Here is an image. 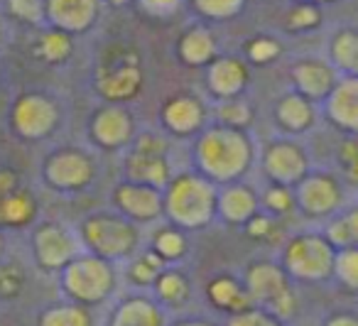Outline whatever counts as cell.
<instances>
[{"label":"cell","instance_id":"1","mask_svg":"<svg viewBox=\"0 0 358 326\" xmlns=\"http://www.w3.org/2000/svg\"><path fill=\"white\" fill-rule=\"evenodd\" d=\"M248 160V140L234 128L209 130L199 143V162L216 177H234L243 172Z\"/></svg>","mask_w":358,"mask_h":326},{"label":"cell","instance_id":"2","mask_svg":"<svg viewBox=\"0 0 358 326\" xmlns=\"http://www.w3.org/2000/svg\"><path fill=\"white\" fill-rule=\"evenodd\" d=\"M143 71L138 66V57L128 50H113L103 62L99 71V91L106 99L123 101L140 91Z\"/></svg>","mask_w":358,"mask_h":326},{"label":"cell","instance_id":"3","mask_svg":"<svg viewBox=\"0 0 358 326\" xmlns=\"http://www.w3.org/2000/svg\"><path fill=\"white\" fill-rule=\"evenodd\" d=\"M169 211L177 221L187 226H199L209 221L214 211V192L206 182L196 177H182L169 192Z\"/></svg>","mask_w":358,"mask_h":326},{"label":"cell","instance_id":"4","mask_svg":"<svg viewBox=\"0 0 358 326\" xmlns=\"http://www.w3.org/2000/svg\"><path fill=\"white\" fill-rule=\"evenodd\" d=\"M101 0H45V20L66 35L86 32L99 20Z\"/></svg>","mask_w":358,"mask_h":326},{"label":"cell","instance_id":"5","mask_svg":"<svg viewBox=\"0 0 358 326\" xmlns=\"http://www.w3.org/2000/svg\"><path fill=\"white\" fill-rule=\"evenodd\" d=\"M164 148L167 143L157 135H143L130 160V174L140 182L164 184L167 182V162H164Z\"/></svg>","mask_w":358,"mask_h":326},{"label":"cell","instance_id":"6","mask_svg":"<svg viewBox=\"0 0 358 326\" xmlns=\"http://www.w3.org/2000/svg\"><path fill=\"white\" fill-rule=\"evenodd\" d=\"M86 238L94 248L110 255L128 253L135 243V231L118 218H91L86 223Z\"/></svg>","mask_w":358,"mask_h":326},{"label":"cell","instance_id":"7","mask_svg":"<svg viewBox=\"0 0 358 326\" xmlns=\"http://www.w3.org/2000/svg\"><path fill=\"white\" fill-rule=\"evenodd\" d=\"M13 120H15V128L22 135L37 138V135H45L47 130H52L57 120V111L52 101H47L45 96H25V99L17 101Z\"/></svg>","mask_w":358,"mask_h":326},{"label":"cell","instance_id":"8","mask_svg":"<svg viewBox=\"0 0 358 326\" xmlns=\"http://www.w3.org/2000/svg\"><path fill=\"white\" fill-rule=\"evenodd\" d=\"M289 265L297 272H304V275H322L327 272L329 262H331V253H329V246L319 238H297V241L289 246Z\"/></svg>","mask_w":358,"mask_h":326},{"label":"cell","instance_id":"9","mask_svg":"<svg viewBox=\"0 0 358 326\" xmlns=\"http://www.w3.org/2000/svg\"><path fill=\"white\" fill-rule=\"evenodd\" d=\"M91 160L84 157L81 153H59L57 157L50 160V167H47V174L50 179L57 184V187H84L91 179Z\"/></svg>","mask_w":358,"mask_h":326},{"label":"cell","instance_id":"10","mask_svg":"<svg viewBox=\"0 0 358 326\" xmlns=\"http://www.w3.org/2000/svg\"><path fill=\"white\" fill-rule=\"evenodd\" d=\"M248 81V66L241 59L234 57H224V59H216L209 69V84L216 94L221 96H234Z\"/></svg>","mask_w":358,"mask_h":326},{"label":"cell","instance_id":"11","mask_svg":"<svg viewBox=\"0 0 358 326\" xmlns=\"http://www.w3.org/2000/svg\"><path fill=\"white\" fill-rule=\"evenodd\" d=\"M179 57L192 66H204L216 57V40L206 27L194 25L179 40Z\"/></svg>","mask_w":358,"mask_h":326},{"label":"cell","instance_id":"12","mask_svg":"<svg viewBox=\"0 0 358 326\" xmlns=\"http://www.w3.org/2000/svg\"><path fill=\"white\" fill-rule=\"evenodd\" d=\"M265 164H268V172L273 174L278 182H294V179H299L304 172L302 153L289 143H280V145H275V148H270L268 157H265Z\"/></svg>","mask_w":358,"mask_h":326},{"label":"cell","instance_id":"13","mask_svg":"<svg viewBox=\"0 0 358 326\" xmlns=\"http://www.w3.org/2000/svg\"><path fill=\"white\" fill-rule=\"evenodd\" d=\"M120 208H125L128 213L138 218H152L159 213L162 201H159L157 192L152 187H140V184H125L115 192Z\"/></svg>","mask_w":358,"mask_h":326},{"label":"cell","instance_id":"14","mask_svg":"<svg viewBox=\"0 0 358 326\" xmlns=\"http://www.w3.org/2000/svg\"><path fill=\"white\" fill-rule=\"evenodd\" d=\"M133 128V120L123 108H103L94 120V133L106 148H118L125 143Z\"/></svg>","mask_w":358,"mask_h":326},{"label":"cell","instance_id":"15","mask_svg":"<svg viewBox=\"0 0 358 326\" xmlns=\"http://www.w3.org/2000/svg\"><path fill=\"white\" fill-rule=\"evenodd\" d=\"M299 204L307 208L309 213H327L338 204V189L331 179L327 177H314L302 184L299 189Z\"/></svg>","mask_w":358,"mask_h":326},{"label":"cell","instance_id":"16","mask_svg":"<svg viewBox=\"0 0 358 326\" xmlns=\"http://www.w3.org/2000/svg\"><path fill=\"white\" fill-rule=\"evenodd\" d=\"M294 81L297 86L309 96H324L331 91L334 86V71L329 64L319 59H307V62H299L294 66Z\"/></svg>","mask_w":358,"mask_h":326},{"label":"cell","instance_id":"17","mask_svg":"<svg viewBox=\"0 0 358 326\" xmlns=\"http://www.w3.org/2000/svg\"><path fill=\"white\" fill-rule=\"evenodd\" d=\"M331 118L338 125L353 130L358 120V86L356 79H346L334 89L331 96Z\"/></svg>","mask_w":358,"mask_h":326},{"label":"cell","instance_id":"18","mask_svg":"<svg viewBox=\"0 0 358 326\" xmlns=\"http://www.w3.org/2000/svg\"><path fill=\"white\" fill-rule=\"evenodd\" d=\"M74 243H71L69 233H64L62 228H42L37 233V253L47 265H62L64 260H69Z\"/></svg>","mask_w":358,"mask_h":326},{"label":"cell","instance_id":"19","mask_svg":"<svg viewBox=\"0 0 358 326\" xmlns=\"http://www.w3.org/2000/svg\"><path fill=\"white\" fill-rule=\"evenodd\" d=\"M69 280L79 295H99L108 285V270L99 260H81L71 267Z\"/></svg>","mask_w":358,"mask_h":326},{"label":"cell","instance_id":"20","mask_svg":"<svg viewBox=\"0 0 358 326\" xmlns=\"http://www.w3.org/2000/svg\"><path fill=\"white\" fill-rule=\"evenodd\" d=\"M164 123L172 130L179 133H189L201 123V106L199 101L189 99V96H177L167 104L164 108Z\"/></svg>","mask_w":358,"mask_h":326},{"label":"cell","instance_id":"21","mask_svg":"<svg viewBox=\"0 0 358 326\" xmlns=\"http://www.w3.org/2000/svg\"><path fill=\"white\" fill-rule=\"evenodd\" d=\"M329 52H331V59L338 69L348 71V74L356 71V66H358V37L351 27H343V30H338L336 35L331 37V47H329Z\"/></svg>","mask_w":358,"mask_h":326},{"label":"cell","instance_id":"22","mask_svg":"<svg viewBox=\"0 0 358 326\" xmlns=\"http://www.w3.org/2000/svg\"><path fill=\"white\" fill-rule=\"evenodd\" d=\"M35 216V201L30 194L15 192L13 189L3 201H0V221L10 223V226H22Z\"/></svg>","mask_w":358,"mask_h":326},{"label":"cell","instance_id":"23","mask_svg":"<svg viewBox=\"0 0 358 326\" xmlns=\"http://www.w3.org/2000/svg\"><path fill=\"white\" fill-rule=\"evenodd\" d=\"M278 118L282 120L285 128L304 130V128H309L314 113H312V108H309V104L302 99V96H287V99L280 104Z\"/></svg>","mask_w":358,"mask_h":326},{"label":"cell","instance_id":"24","mask_svg":"<svg viewBox=\"0 0 358 326\" xmlns=\"http://www.w3.org/2000/svg\"><path fill=\"white\" fill-rule=\"evenodd\" d=\"M221 208L231 221H245L250 213L255 211V197L243 187H234L224 194L221 199Z\"/></svg>","mask_w":358,"mask_h":326},{"label":"cell","instance_id":"25","mask_svg":"<svg viewBox=\"0 0 358 326\" xmlns=\"http://www.w3.org/2000/svg\"><path fill=\"white\" fill-rule=\"evenodd\" d=\"M37 52H40L42 59L47 62H62L71 55V35L62 30H47L42 32L40 42H37Z\"/></svg>","mask_w":358,"mask_h":326},{"label":"cell","instance_id":"26","mask_svg":"<svg viewBox=\"0 0 358 326\" xmlns=\"http://www.w3.org/2000/svg\"><path fill=\"white\" fill-rule=\"evenodd\" d=\"M322 22V10L314 3L299 0L297 6L289 8V13L285 15V25L287 30H314Z\"/></svg>","mask_w":358,"mask_h":326},{"label":"cell","instance_id":"27","mask_svg":"<svg viewBox=\"0 0 358 326\" xmlns=\"http://www.w3.org/2000/svg\"><path fill=\"white\" fill-rule=\"evenodd\" d=\"M3 3L13 20L27 22V25L45 22V0H3Z\"/></svg>","mask_w":358,"mask_h":326},{"label":"cell","instance_id":"28","mask_svg":"<svg viewBox=\"0 0 358 326\" xmlns=\"http://www.w3.org/2000/svg\"><path fill=\"white\" fill-rule=\"evenodd\" d=\"M196 13H201L209 20H229L243 10L245 0H192Z\"/></svg>","mask_w":358,"mask_h":326},{"label":"cell","instance_id":"29","mask_svg":"<svg viewBox=\"0 0 358 326\" xmlns=\"http://www.w3.org/2000/svg\"><path fill=\"white\" fill-rule=\"evenodd\" d=\"M250 280H253L255 295L258 297H278L280 299V295L285 292L282 275L275 267H258V270H253Z\"/></svg>","mask_w":358,"mask_h":326},{"label":"cell","instance_id":"30","mask_svg":"<svg viewBox=\"0 0 358 326\" xmlns=\"http://www.w3.org/2000/svg\"><path fill=\"white\" fill-rule=\"evenodd\" d=\"M245 52H248L250 62H255V64H268L280 55V45L273 37H255V40L248 42Z\"/></svg>","mask_w":358,"mask_h":326},{"label":"cell","instance_id":"31","mask_svg":"<svg viewBox=\"0 0 358 326\" xmlns=\"http://www.w3.org/2000/svg\"><path fill=\"white\" fill-rule=\"evenodd\" d=\"M211 295L219 304H226V306H238V302L243 304V295L238 292V287L234 285L231 280H219L214 287H211Z\"/></svg>","mask_w":358,"mask_h":326},{"label":"cell","instance_id":"32","mask_svg":"<svg viewBox=\"0 0 358 326\" xmlns=\"http://www.w3.org/2000/svg\"><path fill=\"white\" fill-rule=\"evenodd\" d=\"M331 241L338 243V246H351L356 241V213L346 218H338L331 228Z\"/></svg>","mask_w":358,"mask_h":326},{"label":"cell","instance_id":"33","mask_svg":"<svg viewBox=\"0 0 358 326\" xmlns=\"http://www.w3.org/2000/svg\"><path fill=\"white\" fill-rule=\"evenodd\" d=\"M140 8L150 15H157V17H164V15H172V13L179 10V6L185 3V0H138Z\"/></svg>","mask_w":358,"mask_h":326},{"label":"cell","instance_id":"34","mask_svg":"<svg viewBox=\"0 0 358 326\" xmlns=\"http://www.w3.org/2000/svg\"><path fill=\"white\" fill-rule=\"evenodd\" d=\"M157 250L162 253V255H179V253L185 250V241H182V236L174 231H162L157 236Z\"/></svg>","mask_w":358,"mask_h":326},{"label":"cell","instance_id":"35","mask_svg":"<svg viewBox=\"0 0 358 326\" xmlns=\"http://www.w3.org/2000/svg\"><path fill=\"white\" fill-rule=\"evenodd\" d=\"M219 118L229 125H243L250 118V113L243 104H226L219 108Z\"/></svg>","mask_w":358,"mask_h":326},{"label":"cell","instance_id":"36","mask_svg":"<svg viewBox=\"0 0 358 326\" xmlns=\"http://www.w3.org/2000/svg\"><path fill=\"white\" fill-rule=\"evenodd\" d=\"M265 204H268L270 208H275V211H287V208L292 206V199H289V192L285 187H275L268 192Z\"/></svg>","mask_w":358,"mask_h":326},{"label":"cell","instance_id":"37","mask_svg":"<svg viewBox=\"0 0 358 326\" xmlns=\"http://www.w3.org/2000/svg\"><path fill=\"white\" fill-rule=\"evenodd\" d=\"M159 292H162L167 299H179V297H185V280H179V277L169 275L162 280L159 285Z\"/></svg>","mask_w":358,"mask_h":326},{"label":"cell","instance_id":"38","mask_svg":"<svg viewBox=\"0 0 358 326\" xmlns=\"http://www.w3.org/2000/svg\"><path fill=\"white\" fill-rule=\"evenodd\" d=\"M20 287V272L15 267H0V292H15Z\"/></svg>","mask_w":358,"mask_h":326},{"label":"cell","instance_id":"39","mask_svg":"<svg viewBox=\"0 0 358 326\" xmlns=\"http://www.w3.org/2000/svg\"><path fill=\"white\" fill-rule=\"evenodd\" d=\"M13 189H15V177H13V172H0V201H3Z\"/></svg>","mask_w":358,"mask_h":326},{"label":"cell","instance_id":"40","mask_svg":"<svg viewBox=\"0 0 358 326\" xmlns=\"http://www.w3.org/2000/svg\"><path fill=\"white\" fill-rule=\"evenodd\" d=\"M236 326H268V324H265V319H255L253 316V319H241Z\"/></svg>","mask_w":358,"mask_h":326},{"label":"cell","instance_id":"41","mask_svg":"<svg viewBox=\"0 0 358 326\" xmlns=\"http://www.w3.org/2000/svg\"><path fill=\"white\" fill-rule=\"evenodd\" d=\"M250 231H253V233H265V231H268V221H265V218H260V221H253Z\"/></svg>","mask_w":358,"mask_h":326},{"label":"cell","instance_id":"42","mask_svg":"<svg viewBox=\"0 0 358 326\" xmlns=\"http://www.w3.org/2000/svg\"><path fill=\"white\" fill-rule=\"evenodd\" d=\"M103 3H108V6H113V8H123V6H130V3H135V0H103Z\"/></svg>","mask_w":358,"mask_h":326},{"label":"cell","instance_id":"43","mask_svg":"<svg viewBox=\"0 0 358 326\" xmlns=\"http://www.w3.org/2000/svg\"><path fill=\"white\" fill-rule=\"evenodd\" d=\"M307 3H314V6H322V3H331V0H307Z\"/></svg>","mask_w":358,"mask_h":326},{"label":"cell","instance_id":"44","mask_svg":"<svg viewBox=\"0 0 358 326\" xmlns=\"http://www.w3.org/2000/svg\"><path fill=\"white\" fill-rule=\"evenodd\" d=\"M336 326H353V324H351V321H348V319H343V321H338Z\"/></svg>","mask_w":358,"mask_h":326},{"label":"cell","instance_id":"45","mask_svg":"<svg viewBox=\"0 0 358 326\" xmlns=\"http://www.w3.org/2000/svg\"><path fill=\"white\" fill-rule=\"evenodd\" d=\"M0 37H3V20H0Z\"/></svg>","mask_w":358,"mask_h":326},{"label":"cell","instance_id":"46","mask_svg":"<svg viewBox=\"0 0 358 326\" xmlns=\"http://www.w3.org/2000/svg\"><path fill=\"white\" fill-rule=\"evenodd\" d=\"M0 243H3V241H0Z\"/></svg>","mask_w":358,"mask_h":326}]
</instances>
